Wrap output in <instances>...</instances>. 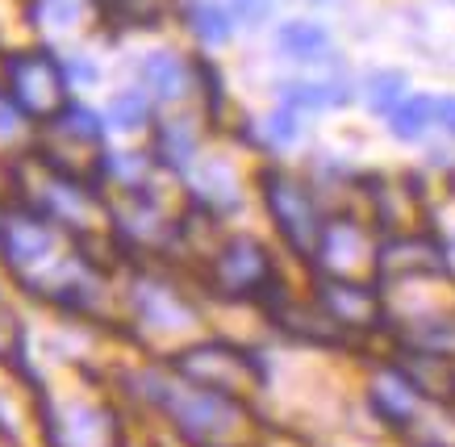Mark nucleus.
I'll list each match as a JSON object with an SVG mask.
<instances>
[{
	"label": "nucleus",
	"mask_w": 455,
	"mask_h": 447,
	"mask_svg": "<svg viewBox=\"0 0 455 447\" xmlns=\"http://www.w3.org/2000/svg\"><path fill=\"white\" fill-rule=\"evenodd\" d=\"M176 410L180 427L193 435L196 443H213L221 435H230L238 427V410H235V397H221V393H188V397H176L172 402Z\"/></svg>",
	"instance_id": "obj_4"
},
{
	"label": "nucleus",
	"mask_w": 455,
	"mask_h": 447,
	"mask_svg": "<svg viewBox=\"0 0 455 447\" xmlns=\"http://www.w3.org/2000/svg\"><path fill=\"white\" fill-rule=\"evenodd\" d=\"M322 306L334 322L343 326H372L380 318V306L368 289H359L351 280H322Z\"/></svg>",
	"instance_id": "obj_8"
},
{
	"label": "nucleus",
	"mask_w": 455,
	"mask_h": 447,
	"mask_svg": "<svg viewBox=\"0 0 455 447\" xmlns=\"http://www.w3.org/2000/svg\"><path fill=\"white\" fill-rule=\"evenodd\" d=\"M368 255V243H363V230L355 222H331L322 230V243H317V259L331 267V272H355Z\"/></svg>",
	"instance_id": "obj_9"
},
{
	"label": "nucleus",
	"mask_w": 455,
	"mask_h": 447,
	"mask_svg": "<svg viewBox=\"0 0 455 447\" xmlns=\"http://www.w3.org/2000/svg\"><path fill=\"white\" fill-rule=\"evenodd\" d=\"M443 251L427 238H393L380 251V272L385 276H439Z\"/></svg>",
	"instance_id": "obj_7"
},
{
	"label": "nucleus",
	"mask_w": 455,
	"mask_h": 447,
	"mask_svg": "<svg viewBox=\"0 0 455 447\" xmlns=\"http://www.w3.org/2000/svg\"><path fill=\"white\" fill-rule=\"evenodd\" d=\"M272 4H276V0H235V13L243 17V21H263V17L272 13Z\"/></svg>",
	"instance_id": "obj_25"
},
{
	"label": "nucleus",
	"mask_w": 455,
	"mask_h": 447,
	"mask_svg": "<svg viewBox=\"0 0 455 447\" xmlns=\"http://www.w3.org/2000/svg\"><path fill=\"white\" fill-rule=\"evenodd\" d=\"M372 402H376V410H380V419H388L393 427H401V422L414 419V410H418V389H414V385H410L405 377H401V372H388V377L376 380Z\"/></svg>",
	"instance_id": "obj_10"
},
{
	"label": "nucleus",
	"mask_w": 455,
	"mask_h": 447,
	"mask_svg": "<svg viewBox=\"0 0 455 447\" xmlns=\"http://www.w3.org/2000/svg\"><path fill=\"white\" fill-rule=\"evenodd\" d=\"M276 46L292 59H317L331 46V34L317 26V21H289V26H280Z\"/></svg>",
	"instance_id": "obj_13"
},
{
	"label": "nucleus",
	"mask_w": 455,
	"mask_h": 447,
	"mask_svg": "<svg viewBox=\"0 0 455 447\" xmlns=\"http://www.w3.org/2000/svg\"><path fill=\"white\" fill-rule=\"evenodd\" d=\"M0 247H4L9 267L26 272L34 264H46V255L55 251V230L38 213H13L0 222Z\"/></svg>",
	"instance_id": "obj_5"
},
{
	"label": "nucleus",
	"mask_w": 455,
	"mask_h": 447,
	"mask_svg": "<svg viewBox=\"0 0 455 447\" xmlns=\"http://www.w3.org/2000/svg\"><path fill=\"white\" fill-rule=\"evenodd\" d=\"M84 17H88V0H34L29 4V21L38 29H51V34L80 26Z\"/></svg>",
	"instance_id": "obj_14"
},
{
	"label": "nucleus",
	"mask_w": 455,
	"mask_h": 447,
	"mask_svg": "<svg viewBox=\"0 0 455 447\" xmlns=\"http://www.w3.org/2000/svg\"><path fill=\"white\" fill-rule=\"evenodd\" d=\"M13 347H17V318L0 306V360H4V355H13Z\"/></svg>",
	"instance_id": "obj_23"
},
{
	"label": "nucleus",
	"mask_w": 455,
	"mask_h": 447,
	"mask_svg": "<svg viewBox=\"0 0 455 447\" xmlns=\"http://www.w3.org/2000/svg\"><path fill=\"white\" fill-rule=\"evenodd\" d=\"M142 80H147V88H151L155 97L176 100V97H184V88H188V71H184V63H180L176 55L159 51V55H151L142 63Z\"/></svg>",
	"instance_id": "obj_11"
},
{
	"label": "nucleus",
	"mask_w": 455,
	"mask_h": 447,
	"mask_svg": "<svg viewBox=\"0 0 455 447\" xmlns=\"http://www.w3.org/2000/svg\"><path fill=\"white\" fill-rule=\"evenodd\" d=\"M213 276H218V289H226V293H255V289L267 284L272 267H267V255H263L259 243L235 238V243L221 247L218 264H213Z\"/></svg>",
	"instance_id": "obj_6"
},
{
	"label": "nucleus",
	"mask_w": 455,
	"mask_h": 447,
	"mask_svg": "<svg viewBox=\"0 0 455 447\" xmlns=\"http://www.w3.org/2000/svg\"><path fill=\"white\" fill-rule=\"evenodd\" d=\"M9 100H13L21 113L29 117H55L68 105V80H63V68H59L51 55L42 51H29V55L9 59Z\"/></svg>",
	"instance_id": "obj_2"
},
{
	"label": "nucleus",
	"mask_w": 455,
	"mask_h": 447,
	"mask_svg": "<svg viewBox=\"0 0 455 447\" xmlns=\"http://www.w3.org/2000/svg\"><path fill=\"white\" fill-rule=\"evenodd\" d=\"M176 368L184 377L201 385L209 393H221V397H247L259 385V363L251 360L247 351H235L226 343H201V347H188L176 360Z\"/></svg>",
	"instance_id": "obj_1"
},
{
	"label": "nucleus",
	"mask_w": 455,
	"mask_h": 447,
	"mask_svg": "<svg viewBox=\"0 0 455 447\" xmlns=\"http://www.w3.org/2000/svg\"><path fill=\"white\" fill-rule=\"evenodd\" d=\"M284 100L301 105V109H322V105H334L339 97H331L326 84H284Z\"/></svg>",
	"instance_id": "obj_22"
},
{
	"label": "nucleus",
	"mask_w": 455,
	"mask_h": 447,
	"mask_svg": "<svg viewBox=\"0 0 455 447\" xmlns=\"http://www.w3.org/2000/svg\"><path fill=\"white\" fill-rule=\"evenodd\" d=\"M263 188H267V210H272L276 226L284 230V238H289L297 251H314L317 243H322V230H326L322 218H317L314 196L305 193L292 176H276V172L263 180Z\"/></svg>",
	"instance_id": "obj_3"
},
{
	"label": "nucleus",
	"mask_w": 455,
	"mask_h": 447,
	"mask_svg": "<svg viewBox=\"0 0 455 447\" xmlns=\"http://www.w3.org/2000/svg\"><path fill=\"white\" fill-rule=\"evenodd\" d=\"M410 343L427 355H455V322L435 318V322H418L410 331Z\"/></svg>",
	"instance_id": "obj_17"
},
{
	"label": "nucleus",
	"mask_w": 455,
	"mask_h": 447,
	"mask_svg": "<svg viewBox=\"0 0 455 447\" xmlns=\"http://www.w3.org/2000/svg\"><path fill=\"white\" fill-rule=\"evenodd\" d=\"M113 13L125 26H155L167 13V0H113Z\"/></svg>",
	"instance_id": "obj_20"
},
{
	"label": "nucleus",
	"mask_w": 455,
	"mask_h": 447,
	"mask_svg": "<svg viewBox=\"0 0 455 447\" xmlns=\"http://www.w3.org/2000/svg\"><path fill=\"white\" fill-rule=\"evenodd\" d=\"M109 168L117 172L122 180H139L142 172H147V159H142V155H117V159H113Z\"/></svg>",
	"instance_id": "obj_24"
},
{
	"label": "nucleus",
	"mask_w": 455,
	"mask_h": 447,
	"mask_svg": "<svg viewBox=\"0 0 455 447\" xmlns=\"http://www.w3.org/2000/svg\"><path fill=\"white\" fill-rule=\"evenodd\" d=\"M188 26H193V34L205 38V43H226V38H230V17H226V9L213 4V0L188 4Z\"/></svg>",
	"instance_id": "obj_16"
},
{
	"label": "nucleus",
	"mask_w": 455,
	"mask_h": 447,
	"mask_svg": "<svg viewBox=\"0 0 455 447\" xmlns=\"http://www.w3.org/2000/svg\"><path fill=\"white\" fill-rule=\"evenodd\" d=\"M139 309H142V318L151 322V326H159V331H176V326L188 322V306H184L176 293L159 289V284L139 289Z\"/></svg>",
	"instance_id": "obj_12"
},
{
	"label": "nucleus",
	"mask_w": 455,
	"mask_h": 447,
	"mask_svg": "<svg viewBox=\"0 0 455 447\" xmlns=\"http://www.w3.org/2000/svg\"><path fill=\"white\" fill-rule=\"evenodd\" d=\"M109 117L117 130H139L151 117V100H147V92H122V97H113Z\"/></svg>",
	"instance_id": "obj_19"
},
{
	"label": "nucleus",
	"mask_w": 455,
	"mask_h": 447,
	"mask_svg": "<svg viewBox=\"0 0 455 447\" xmlns=\"http://www.w3.org/2000/svg\"><path fill=\"white\" fill-rule=\"evenodd\" d=\"M267 126H272V139L276 142L297 139V122H292V113H272V122H267Z\"/></svg>",
	"instance_id": "obj_26"
},
{
	"label": "nucleus",
	"mask_w": 455,
	"mask_h": 447,
	"mask_svg": "<svg viewBox=\"0 0 455 447\" xmlns=\"http://www.w3.org/2000/svg\"><path fill=\"white\" fill-rule=\"evenodd\" d=\"M401 88H405V80H401L397 71H380V76H372V84H368V100H372L376 113H393L401 100Z\"/></svg>",
	"instance_id": "obj_21"
},
{
	"label": "nucleus",
	"mask_w": 455,
	"mask_h": 447,
	"mask_svg": "<svg viewBox=\"0 0 455 447\" xmlns=\"http://www.w3.org/2000/svg\"><path fill=\"white\" fill-rule=\"evenodd\" d=\"M435 117H439V126L447 130V134H455V97H443L439 105H435Z\"/></svg>",
	"instance_id": "obj_27"
},
{
	"label": "nucleus",
	"mask_w": 455,
	"mask_h": 447,
	"mask_svg": "<svg viewBox=\"0 0 455 447\" xmlns=\"http://www.w3.org/2000/svg\"><path fill=\"white\" fill-rule=\"evenodd\" d=\"M155 155L164 159L167 168H188V164H193V155H196V139L184 126L172 122V126L159 130V147H155Z\"/></svg>",
	"instance_id": "obj_18"
},
{
	"label": "nucleus",
	"mask_w": 455,
	"mask_h": 447,
	"mask_svg": "<svg viewBox=\"0 0 455 447\" xmlns=\"http://www.w3.org/2000/svg\"><path fill=\"white\" fill-rule=\"evenodd\" d=\"M435 105L439 100H430V97H410V100H401L397 109L388 113V126H393V134L397 139H422L430 130V122H435Z\"/></svg>",
	"instance_id": "obj_15"
}]
</instances>
